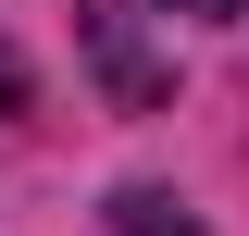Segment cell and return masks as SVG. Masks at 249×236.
<instances>
[{
  "label": "cell",
  "instance_id": "cell-1",
  "mask_svg": "<svg viewBox=\"0 0 249 236\" xmlns=\"http://www.w3.org/2000/svg\"><path fill=\"white\" fill-rule=\"evenodd\" d=\"M112 236H199V224H187V199H162V186H124V199H112Z\"/></svg>",
  "mask_w": 249,
  "mask_h": 236
},
{
  "label": "cell",
  "instance_id": "cell-3",
  "mask_svg": "<svg viewBox=\"0 0 249 236\" xmlns=\"http://www.w3.org/2000/svg\"><path fill=\"white\" fill-rule=\"evenodd\" d=\"M162 13H187V25H237L249 0H162Z\"/></svg>",
  "mask_w": 249,
  "mask_h": 236
},
{
  "label": "cell",
  "instance_id": "cell-2",
  "mask_svg": "<svg viewBox=\"0 0 249 236\" xmlns=\"http://www.w3.org/2000/svg\"><path fill=\"white\" fill-rule=\"evenodd\" d=\"M25 100H37V75H25V50L0 37V112H25Z\"/></svg>",
  "mask_w": 249,
  "mask_h": 236
}]
</instances>
